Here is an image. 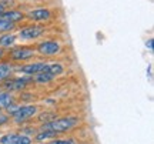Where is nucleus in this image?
<instances>
[{
	"instance_id": "nucleus-1",
	"label": "nucleus",
	"mask_w": 154,
	"mask_h": 144,
	"mask_svg": "<svg viewBox=\"0 0 154 144\" xmlns=\"http://www.w3.org/2000/svg\"><path fill=\"white\" fill-rule=\"evenodd\" d=\"M79 120L76 117H66V118H59V120H53V121H49L43 124L40 130H53L56 133H63V131H67L70 128L76 127Z\"/></svg>"
},
{
	"instance_id": "nucleus-2",
	"label": "nucleus",
	"mask_w": 154,
	"mask_h": 144,
	"mask_svg": "<svg viewBox=\"0 0 154 144\" xmlns=\"http://www.w3.org/2000/svg\"><path fill=\"white\" fill-rule=\"evenodd\" d=\"M49 63H30V64H24L17 69V72L23 73L26 76H36L38 73H46L47 72Z\"/></svg>"
},
{
	"instance_id": "nucleus-3",
	"label": "nucleus",
	"mask_w": 154,
	"mask_h": 144,
	"mask_svg": "<svg viewBox=\"0 0 154 144\" xmlns=\"http://www.w3.org/2000/svg\"><path fill=\"white\" fill-rule=\"evenodd\" d=\"M44 33V27L38 26V24H32V26H26L19 32V37L22 40H33L40 37Z\"/></svg>"
},
{
	"instance_id": "nucleus-4",
	"label": "nucleus",
	"mask_w": 154,
	"mask_h": 144,
	"mask_svg": "<svg viewBox=\"0 0 154 144\" xmlns=\"http://www.w3.org/2000/svg\"><path fill=\"white\" fill-rule=\"evenodd\" d=\"M37 113V107L33 104H29V106H23V107H19V110L13 114L14 117V121L16 123H23L29 120V118H32Z\"/></svg>"
},
{
	"instance_id": "nucleus-5",
	"label": "nucleus",
	"mask_w": 154,
	"mask_h": 144,
	"mask_svg": "<svg viewBox=\"0 0 154 144\" xmlns=\"http://www.w3.org/2000/svg\"><path fill=\"white\" fill-rule=\"evenodd\" d=\"M10 59L16 61H24L29 60L34 56V50L30 49V47H16L10 51Z\"/></svg>"
},
{
	"instance_id": "nucleus-6",
	"label": "nucleus",
	"mask_w": 154,
	"mask_h": 144,
	"mask_svg": "<svg viewBox=\"0 0 154 144\" xmlns=\"http://www.w3.org/2000/svg\"><path fill=\"white\" fill-rule=\"evenodd\" d=\"M33 81V78L30 77H16V78H10V80H6L5 81V89L9 91H16V90H22L24 89L27 83Z\"/></svg>"
},
{
	"instance_id": "nucleus-7",
	"label": "nucleus",
	"mask_w": 154,
	"mask_h": 144,
	"mask_svg": "<svg viewBox=\"0 0 154 144\" xmlns=\"http://www.w3.org/2000/svg\"><path fill=\"white\" fill-rule=\"evenodd\" d=\"M37 51L43 56H54L60 51V44L53 40H47V41H43L38 44Z\"/></svg>"
},
{
	"instance_id": "nucleus-8",
	"label": "nucleus",
	"mask_w": 154,
	"mask_h": 144,
	"mask_svg": "<svg viewBox=\"0 0 154 144\" xmlns=\"http://www.w3.org/2000/svg\"><path fill=\"white\" fill-rule=\"evenodd\" d=\"M27 19L33 20V22H46L51 17V11L49 9H44V7H40V9H34V10H30L26 14Z\"/></svg>"
},
{
	"instance_id": "nucleus-9",
	"label": "nucleus",
	"mask_w": 154,
	"mask_h": 144,
	"mask_svg": "<svg viewBox=\"0 0 154 144\" xmlns=\"http://www.w3.org/2000/svg\"><path fill=\"white\" fill-rule=\"evenodd\" d=\"M0 17H2V19H5V20H7V22L17 23V22H20V20L24 19V14H23L22 11L11 9V10H5L2 14H0Z\"/></svg>"
},
{
	"instance_id": "nucleus-10",
	"label": "nucleus",
	"mask_w": 154,
	"mask_h": 144,
	"mask_svg": "<svg viewBox=\"0 0 154 144\" xmlns=\"http://www.w3.org/2000/svg\"><path fill=\"white\" fill-rule=\"evenodd\" d=\"M16 41V36L10 33H3L0 36V46L2 47H10V46L14 44Z\"/></svg>"
},
{
	"instance_id": "nucleus-11",
	"label": "nucleus",
	"mask_w": 154,
	"mask_h": 144,
	"mask_svg": "<svg viewBox=\"0 0 154 144\" xmlns=\"http://www.w3.org/2000/svg\"><path fill=\"white\" fill-rule=\"evenodd\" d=\"M11 103H14L13 96H11L9 91H2V93H0V107H7V106H10Z\"/></svg>"
},
{
	"instance_id": "nucleus-12",
	"label": "nucleus",
	"mask_w": 154,
	"mask_h": 144,
	"mask_svg": "<svg viewBox=\"0 0 154 144\" xmlns=\"http://www.w3.org/2000/svg\"><path fill=\"white\" fill-rule=\"evenodd\" d=\"M10 144H32V139L26 134H14Z\"/></svg>"
},
{
	"instance_id": "nucleus-13",
	"label": "nucleus",
	"mask_w": 154,
	"mask_h": 144,
	"mask_svg": "<svg viewBox=\"0 0 154 144\" xmlns=\"http://www.w3.org/2000/svg\"><path fill=\"white\" fill-rule=\"evenodd\" d=\"M57 134L59 133H56V131H53V130H40V133L36 136V140H37V141H43V140L56 137Z\"/></svg>"
},
{
	"instance_id": "nucleus-14",
	"label": "nucleus",
	"mask_w": 154,
	"mask_h": 144,
	"mask_svg": "<svg viewBox=\"0 0 154 144\" xmlns=\"http://www.w3.org/2000/svg\"><path fill=\"white\" fill-rule=\"evenodd\" d=\"M53 76L51 74H47V73H38V74H36L33 77V80L36 81V83H40V84H43V83H49V81H51L53 80Z\"/></svg>"
},
{
	"instance_id": "nucleus-15",
	"label": "nucleus",
	"mask_w": 154,
	"mask_h": 144,
	"mask_svg": "<svg viewBox=\"0 0 154 144\" xmlns=\"http://www.w3.org/2000/svg\"><path fill=\"white\" fill-rule=\"evenodd\" d=\"M13 67L10 64H0V80H6L10 76Z\"/></svg>"
},
{
	"instance_id": "nucleus-16",
	"label": "nucleus",
	"mask_w": 154,
	"mask_h": 144,
	"mask_svg": "<svg viewBox=\"0 0 154 144\" xmlns=\"http://www.w3.org/2000/svg\"><path fill=\"white\" fill-rule=\"evenodd\" d=\"M13 27H14V23L7 22V20L0 17V32H2V33H9Z\"/></svg>"
},
{
	"instance_id": "nucleus-17",
	"label": "nucleus",
	"mask_w": 154,
	"mask_h": 144,
	"mask_svg": "<svg viewBox=\"0 0 154 144\" xmlns=\"http://www.w3.org/2000/svg\"><path fill=\"white\" fill-rule=\"evenodd\" d=\"M6 110H7V113H9V114H14V113L19 110V106H16L14 103H11L10 106H7V107H6Z\"/></svg>"
},
{
	"instance_id": "nucleus-18",
	"label": "nucleus",
	"mask_w": 154,
	"mask_h": 144,
	"mask_svg": "<svg viewBox=\"0 0 154 144\" xmlns=\"http://www.w3.org/2000/svg\"><path fill=\"white\" fill-rule=\"evenodd\" d=\"M51 144H76V141L73 139H66V140H56Z\"/></svg>"
},
{
	"instance_id": "nucleus-19",
	"label": "nucleus",
	"mask_w": 154,
	"mask_h": 144,
	"mask_svg": "<svg viewBox=\"0 0 154 144\" xmlns=\"http://www.w3.org/2000/svg\"><path fill=\"white\" fill-rule=\"evenodd\" d=\"M7 121H9V116L0 113V126H2V124H5V123H7Z\"/></svg>"
},
{
	"instance_id": "nucleus-20",
	"label": "nucleus",
	"mask_w": 154,
	"mask_h": 144,
	"mask_svg": "<svg viewBox=\"0 0 154 144\" xmlns=\"http://www.w3.org/2000/svg\"><path fill=\"white\" fill-rule=\"evenodd\" d=\"M47 117H54V116H53V114H49V113H46V114H42V116H40V120H49Z\"/></svg>"
},
{
	"instance_id": "nucleus-21",
	"label": "nucleus",
	"mask_w": 154,
	"mask_h": 144,
	"mask_svg": "<svg viewBox=\"0 0 154 144\" xmlns=\"http://www.w3.org/2000/svg\"><path fill=\"white\" fill-rule=\"evenodd\" d=\"M153 43H154L153 39H149V41L146 43V44H147V47H149V50H153Z\"/></svg>"
},
{
	"instance_id": "nucleus-22",
	"label": "nucleus",
	"mask_w": 154,
	"mask_h": 144,
	"mask_svg": "<svg viewBox=\"0 0 154 144\" xmlns=\"http://www.w3.org/2000/svg\"><path fill=\"white\" fill-rule=\"evenodd\" d=\"M6 10V7L3 5H2V3H0V14H2V13H3V11Z\"/></svg>"
},
{
	"instance_id": "nucleus-23",
	"label": "nucleus",
	"mask_w": 154,
	"mask_h": 144,
	"mask_svg": "<svg viewBox=\"0 0 154 144\" xmlns=\"http://www.w3.org/2000/svg\"><path fill=\"white\" fill-rule=\"evenodd\" d=\"M3 54H5V51H3V50L0 49V59H2V57H3Z\"/></svg>"
},
{
	"instance_id": "nucleus-24",
	"label": "nucleus",
	"mask_w": 154,
	"mask_h": 144,
	"mask_svg": "<svg viewBox=\"0 0 154 144\" xmlns=\"http://www.w3.org/2000/svg\"><path fill=\"white\" fill-rule=\"evenodd\" d=\"M0 110H2V107H0Z\"/></svg>"
}]
</instances>
